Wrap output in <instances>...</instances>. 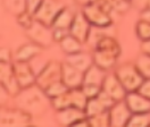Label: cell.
Masks as SVG:
<instances>
[{
  "mask_svg": "<svg viewBox=\"0 0 150 127\" xmlns=\"http://www.w3.org/2000/svg\"><path fill=\"white\" fill-rule=\"evenodd\" d=\"M14 98L17 108L28 112L31 116L42 115L51 104V99L37 83L28 87L22 89Z\"/></svg>",
  "mask_w": 150,
  "mask_h": 127,
  "instance_id": "cell-1",
  "label": "cell"
},
{
  "mask_svg": "<svg viewBox=\"0 0 150 127\" xmlns=\"http://www.w3.org/2000/svg\"><path fill=\"white\" fill-rule=\"evenodd\" d=\"M115 74L127 92L137 91L142 84V82L144 81V77L141 75V73L137 68L135 64L134 65H132V64L121 65L116 69Z\"/></svg>",
  "mask_w": 150,
  "mask_h": 127,
  "instance_id": "cell-2",
  "label": "cell"
},
{
  "mask_svg": "<svg viewBox=\"0 0 150 127\" xmlns=\"http://www.w3.org/2000/svg\"><path fill=\"white\" fill-rule=\"evenodd\" d=\"M26 34L32 42L37 43L41 48H47L55 41L52 27L48 26L37 19H34L32 25L26 30Z\"/></svg>",
  "mask_w": 150,
  "mask_h": 127,
  "instance_id": "cell-3",
  "label": "cell"
},
{
  "mask_svg": "<svg viewBox=\"0 0 150 127\" xmlns=\"http://www.w3.org/2000/svg\"><path fill=\"white\" fill-rule=\"evenodd\" d=\"M32 116L18 109H1L0 111V126L1 127H22L31 124Z\"/></svg>",
  "mask_w": 150,
  "mask_h": 127,
  "instance_id": "cell-4",
  "label": "cell"
},
{
  "mask_svg": "<svg viewBox=\"0 0 150 127\" xmlns=\"http://www.w3.org/2000/svg\"><path fill=\"white\" fill-rule=\"evenodd\" d=\"M63 9L64 6L59 0H43L34 14V19L52 27L55 19Z\"/></svg>",
  "mask_w": 150,
  "mask_h": 127,
  "instance_id": "cell-5",
  "label": "cell"
},
{
  "mask_svg": "<svg viewBox=\"0 0 150 127\" xmlns=\"http://www.w3.org/2000/svg\"><path fill=\"white\" fill-rule=\"evenodd\" d=\"M0 82L2 89L10 97H15L22 90L10 63H0Z\"/></svg>",
  "mask_w": 150,
  "mask_h": 127,
  "instance_id": "cell-6",
  "label": "cell"
},
{
  "mask_svg": "<svg viewBox=\"0 0 150 127\" xmlns=\"http://www.w3.org/2000/svg\"><path fill=\"white\" fill-rule=\"evenodd\" d=\"M63 67L58 61H49L45 69L37 76V84L43 90L50 85L62 81Z\"/></svg>",
  "mask_w": 150,
  "mask_h": 127,
  "instance_id": "cell-7",
  "label": "cell"
},
{
  "mask_svg": "<svg viewBox=\"0 0 150 127\" xmlns=\"http://www.w3.org/2000/svg\"><path fill=\"white\" fill-rule=\"evenodd\" d=\"M82 13L84 14V16L92 26L107 27L112 23L110 16L107 13V10L101 8L100 6H98L96 2L84 6V9Z\"/></svg>",
  "mask_w": 150,
  "mask_h": 127,
  "instance_id": "cell-8",
  "label": "cell"
},
{
  "mask_svg": "<svg viewBox=\"0 0 150 127\" xmlns=\"http://www.w3.org/2000/svg\"><path fill=\"white\" fill-rule=\"evenodd\" d=\"M133 115L130 108L127 107L125 100H121L115 102L112 108H109V119L110 126L112 127H124L127 126V123Z\"/></svg>",
  "mask_w": 150,
  "mask_h": 127,
  "instance_id": "cell-9",
  "label": "cell"
},
{
  "mask_svg": "<svg viewBox=\"0 0 150 127\" xmlns=\"http://www.w3.org/2000/svg\"><path fill=\"white\" fill-rule=\"evenodd\" d=\"M13 67H14V72H15L21 89H25L37 83V75L33 72L28 61L16 60L13 64Z\"/></svg>",
  "mask_w": 150,
  "mask_h": 127,
  "instance_id": "cell-10",
  "label": "cell"
},
{
  "mask_svg": "<svg viewBox=\"0 0 150 127\" xmlns=\"http://www.w3.org/2000/svg\"><path fill=\"white\" fill-rule=\"evenodd\" d=\"M92 25L89 23L83 13H76L73 19V23L69 27V34L75 36L82 43L88 41Z\"/></svg>",
  "mask_w": 150,
  "mask_h": 127,
  "instance_id": "cell-11",
  "label": "cell"
},
{
  "mask_svg": "<svg viewBox=\"0 0 150 127\" xmlns=\"http://www.w3.org/2000/svg\"><path fill=\"white\" fill-rule=\"evenodd\" d=\"M103 90L106 93H108L115 101L124 100L127 94V91L123 86V84L116 76V74L106 75L103 84Z\"/></svg>",
  "mask_w": 150,
  "mask_h": 127,
  "instance_id": "cell-12",
  "label": "cell"
},
{
  "mask_svg": "<svg viewBox=\"0 0 150 127\" xmlns=\"http://www.w3.org/2000/svg\"><path fill=\"white\" fill-rule=\"evenodd\" d=\"M125 102L130 108L132 114H146L150 112V99L140 94L138 91L127 92Z\"/></svg>",
  "mask_w": 150,
  "mask_h": 127,
  "instance_id": "cell-13",
  "label": "cell"
},
{
  "mask_svg": "<svg viewBox=\"0 0 150 127\" xmlns=\"http://www.w3.org/2000/svg\"><path fill=\"white\" fill-rule=\"evenodd\" d=\"M63 67V74H62V81L64 82L66 86L68 89H76V87H81L83 84V77H84V73L76 69L72 65L68 63L62 64Z\"/></svg>",
  "mask_w": 150,
  "mask_h": 127,
  "instance_id": "cell-14",
  "label": "cell"
},
{
  "mask_svg": "<svg viewBox=\"0 0 150 127\" xmlns=\"http://www.w3.org/2000/svg\"><path fill=\"white\" fill-rule=\"evenodd\" d=\"M85 117H86L85 110L75 108V107H68L57 111L58 121L60 125H64V126H75L76 123L84 119Z\"/></svg>",
  "mask_w": 150,
  "mask_h": 127,
  "instance_id": "cell-15",
  "label": "cell"
},
{
  "mask_svg": "<svg viewBox=\"0 0 150 127\" xmlns=\"http://www.w3.org/2000/svg\"><path fill=\"white\" fill-rule=\"evenodd\" d=\"M65 61L68 63L69 65H72L76 69H79V71H81L83 73L86 72L94 64L93 57L90 56L89 54H86V52H83V51H80V52H76V54H67Z\"/></svg>",
  "mask_w": 150,
  "mask_h": 127,
  "instance_id": "cell-16",
  "label": "cell"
},
{
  "mask_svg": "<svg viewBox=\"0 0 150 127\" xmlns=\"http://www.w3.org/2000/svg\"><path fill=\"white\" fill-rule=\"evenodd\" d=\"M106 71L100 68L93 64L86 72L84 73L83 77V84L82 85H92V86H98L103 89V84L106 77Z\"/></svg>",
  "mask_w": 150,
  "mask_h": 127,
  "instance_id": "cell-17",
  "label": "cell"
},
{
  "mask_svg": "<svg viewBox=\"0 0 150 127\" xmlns=\"http://www.w3.org/2000/svg\"><path fill=\"white\" fill-rule=\"evenodd\" d=\"M120 56L108 51H103V50H96L93 54V61L97 66H99L100 68H103L105 71L109 69L114 67V65L116 64L117 59Z\"/></svg>",
  "mask_w": 150,
  "mask_h": 127,
  "instance_id": "cell-18",
  "label": "cell"
},
{
  "mask_svg": "<svg viewBox=\"0 0 150 127\" xmlns=\"http://www.w3.org/2000/svg\"><path fill=\"white\" fill-rule=\"evenodd\" d=\"M42 48L37 43L32 42V43H26L23 44L15 54V59L18 61H30L32 58H34L35 56L41 54Z\"/></svg>",
  "mask_w": 150,
  "mask_h": 127,
  "instance_id": "cell-19",
  "label": "cell"
},
{
  "mask_svg": "<svg viewBox=\"0 0 150 127\" xmlns=\"http://www.w3.org/2000/svg\"><path fill=\"white\" fill-rule=\"evenodd\" d=\"M60 48L62 50L65 52L66 54H76L82 51V42L80 40H77L75 36H73L72 34L66 35L60 42Z\"/></svg>",
  "mask_w": 150,
  "mask_h": 127,
  "instance_id": "cell-20",
  "label": "cell"
},
{
  "mask_svg": "<svg viewBox=\"0 0 150 127\" xmlns=\"http://www.w3.org/2000/svg\"><path fill=\"white\" fill-rule=\"evenodd\" d=\"M96 50H103V51H108L117 56H120L121 48L117 41L112 36L106 35L101 37L97 43H96Z\"/></svg>",
  "mask_w": 150,
  "mask_h": 127,
  "instance_id": "cell-21",
  "label": "cell"
},
{
  "mask_svg": "<svg viewBox=\"0 0 150 127\" xmlns=\"http://www.w3.org/2000/svg\"><path fill=\"white\" fill-rule=\"evenodd\" d=\"M75 14H73L69 9L64 8L56 17L54 24H52V28H65V30H69V27L73 23Z\"/></svg>",
  "mask_w": 150,
  "mask_h": 127,
  "instance_id": "cell-22",
  "label": "cell"
},
{
  "mask_svg": "<svg viewBox=\"0 0 150 127\" xmlns=\"http://www.w3.org/2000/svg\"><path fill=\"white\" fill-rule=\"evenodd\" d=\"M69 98H71V104L72 107L85 110L86 103L89 98L85 95L82 87H76V89H69Z\"/></svg>",
  "mask_w": 150,
  "mask_h": 127,
  "instance_id": "cell-23",
  "label": "cell"
},
{
  "mask_svg": "<svg viewBox=\"0 0 150 127\" xmlns=\"http://www.w3.org/2000/svg\"><path fill=\"white\" fill-rule=\"evenodd\" d=\"M106 110H108V109L106 108V106L100 101V99L98 97L88 100V103H86V107H85L86 117H91V116H94V115L101 114Z\"/></svg>",
  "mask_w": 150,
  "mask_h": 127,
  "instance_id": "cell-24",
  "label": "cell"
},
{
  "mask_svg": "<svg viewBox=\"0 0 150 127\" xmlns=\"http://www.w3.org/2000/svg\"><path fill=\"white\" fill-rule=\"evenodd\" d=\"M4 5L9 13L16 16L26 11V0H4Z\"/></svg>",
  "mask_w": 150,
  "mask_h": 127,
  "instance_id": "cell-25",
  "label": "cell"
},
{
  "mask_svg": "<svg viewBox=\"0 0 150 127\" xmlns=\"http://www.w3.org/2000/svg\"><path fill=\"white\" fill-rule=\"evenodd\" d=\"M135 66L144 78H150V54L142 52L137 58Z\"/></svg>",
  "mask_w": 150,
  "mask_h": 127,
  "instance_id": "cell-26",
  "label": "cell"
},
{
  "mask_svg": "<svg viewBox=\"0 0 150 127\" xmlns=\"http://www.w3.org/2000/svg\"><path fill=\"white\" fill-rule=\"evenodd\" d=\"M90 126L93 127H105L110 126V119H109V109L103 111L101 114L94 115L91 117H88Z\"/></svg>",
  "mask_w": 150,
  "mask_h": 127,
  "instance_id": "cell-27",
  "label": "cell"
},
{
  "mask_svg": "<svg viewBox=\"0 0 150 127\" xmlns=\"http://www.w3.org/2000/svg\"><path fill=\"white\" fill-rule=\"evenodd\" d=\"M129 127H146L150 126V112L146 114H133L127 123Z\"/></svg>",
  "mask_w": 150,
  "mask_h": 127,
  "instance_id": "cell-28",
  "label": "cell"
},
{
  "mask_svg": "<svg viewBox=\"0 0 150 127\" xmlns=\"http://www.w3.org/2000/svg\"><path fill=\"white\" fill-rule=\"evenodd\" d=\"M51 104H52V107L56 109L57 111L62 110V109L68 108V107H72L71 98H69V90L65 92V93H63L62 95H58L56 98L51 99Z\"/></svg>",
  "mask_w": 150,
  "mask_h": 127,
  "instance_id": "cell-29",
  "label": "cell"
},
{
  "mask_svg": "<svg viewBox=\"0 0 150 127\" xmlns=\"http://www.w3.org/2000/svg\"><path fill=\"white\" fill-rule=\"evenodd\" d=\"M68 90H69V89L64 84V82L60 81V82L55 83V84H52V85H50L49 87H47V89L45 90V92L47 93V95L50 99H54V98H56L58 95H62L63 93L67 92Z\"/></svg>",
  "mask_w": 150,
  "mask_h": 127,
  "instance_id": "cell-30",
  "label": "cell"
},
{
  "mask_svg": "<svg viewBox=\"0 0 150 127\" xmlns=\"http://www.w3.org/2000/svg\"><path fill=\"white\" fill-rule=\"evenodd\" d=\"M135 32H137L138 37L140 39L142 42L150 40V23L140 19L138 22V24H137Z\"/></svg>",
  "mask_w": 150,
  "mask_h": 127,
  "instance_id": "cell-31",
  "label": "cell"
},
{
  "mask_svg": "<svg viewBox=\"0 0 150 127\" xmlns=\"http://www.w3.org/2000/svg\"><path fill=\"white\" fill-rule=\"evenodd\" d=\"M30 65H31V67H32V69H33V72L35 73V75H39L40 73L42 72L43 69H45V67L48 65L49 61H46V60H43L39 54L35 56L34 58H32L30 61Z\"/></svg>",
  "mask_w": 150,
  "mask_h": 127,
  "instance_id": "cell-32",
  "label": "cell"
},
{
  "mask_svg": "<svg viewBox=\"0 0 150 127\" xmlns=\"http://www.w3.org/2000/svg\"><path fill=\"white\" fill-rule=\"evenodd\" d=\"M81 87H82V90H83V92L85 93V95H86L89 99L98 97V94H99L100 91H101V87L92 86V85H82Z\"/></svg>",
  "mask_w": 150,
  "mask_h": 127,
  "instance_id": "cell-33",
  "label": "cell"
},
{
  "mask_svg": "<svg viewBox=\"0 0 150 127\" xmlns=\"http://www.w3.org/2000/svg\"><path fill=\"white\" fill-rule=\"evenodd\" d=\"M43 0H26V11L34 16Z\"/></svg>",
  "mask_w": 150,
  "mask_h": 127,
  "instance_id": "cell-34",
  "label": "cell"
},
{
  "mask_svg": "<svg viewBox=\"0 0 150 127\" xmlns=\"http://www.w3.org/2000/svg\"><path fill=\"white\" fill-rule=\"evenodd\" d=\"M137 91L140 94L144 95L146 98L150 99V78H144V81L142 82V84L139 86V89Z\"/></svg>",
  "mask_w": 150,
  "mask_h": 127,
  "instance_id": "cell-35",
  "label": "cell"
},
{
  "mask_svg": "<svg viewBox=\"0 0 150 127\" xmlns=\"http://www.w3.org/2000/svg\"><path fill=\"white\" fill-rule=\"evenodd\" d=\"M131 4L141 11L150 9V0H131Z\"/></svg>",
  "mask_w": 150,
  "mask_h": 127,
  "instance_id": "cell-36",
  "label": "cell"
},
{
  "mask_svg": "<svg viewBox=\"0 0 150 127\" xmlns=\"http://www.w3.org/2000/svg\"><path fill=\"white\" fill-rule=\"evenodd\" d=\"M54 30V39L57 42H60L66 35L69 34V30L65 28H52Z\"/></svg>",
  "mask_w": 150,
  "mask_h": 127,
  "instance_id": "cell-37",
  "label": "cell"
},
{
  "mask_svg": "<svg viewBox=\"0 0 150 127\" xmlns=\"http://www.w3.org/2000/svg\"><path fill=\"white\" fill-rule=\"evenodd\" d=\"M11 54L8 48H1L0 50V63H10Z\"/></svg>",
  "mask_w": 150,
  "mask_h": 127,
  "instance_id": "cell-38",
  "label": "cell"
},
{
  "mask_svg": "<svg viewBox=\"0 0 150 127\" xmlns=\"http://www.w3.org/2000/svg\"><path fill=\"white\" fill-rule=\"evenodd\" d=\"M141 49H142V52L150 54V40L142 42V47H141Z\"/></svg>",
  "mask_w": 150,
  "mask_h": 127,
  "instance_id": "cell-39",
  "label": "cell"
},
{
  "mask_svg": "<svg viewBox=\"0 0 150 127\" xmlns=\"http://www.w3.org/2000/svg\"><path fill=\"white\" fill-rule=\"evenodd\" d=\"M141 19L150 23V9H147V10L141 11Z\"/></svg>",
  "mask_w": 150,
  "mask_h": 127,
  "instance_id": "cell-40",
  "label": "cell"
},
{
  "mask_svg": "<svg viewBox=\"0 0 150 127\" xmlns=\"http://www.w3.org/2000/svg\"><path fill=\"white\" fill-rule=\"evenodd\" d=\"M77 4L82 5V6H86V5H90V4H93L97 0H75Z\"/></svg>",
  "mask_w": 150,
  "mask_h": 127,
  "instance_id": "cell-41",
  "label": "cell"
},
{
  "mask_svg": "<svg viewBox=\"0 0 150 127\" xmlns=\"http://www.w3.org/2000/svg\"><path fill=\"white\" fill-rule=\"evenodd\" d=\"M124 1H131V0H124Z\"/></svg>",
  "mask_w": 150,
  "mask_h": 127,
  "instance_id": "cell-42",
  "label": "cell"
}]
</instances>
